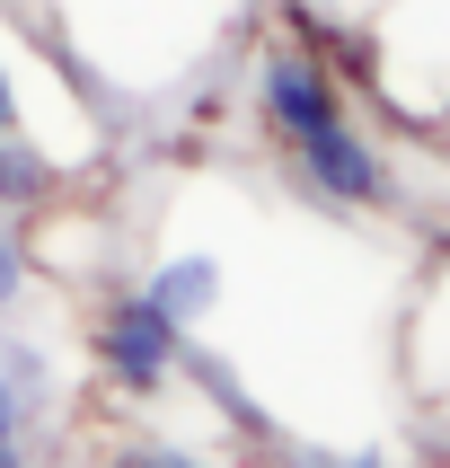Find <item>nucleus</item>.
<instances>
[{
  "instance_id": "obj_4",
  "label": "nucleus",
  "mask_w": 450,
  "mask_h": 468,
  "mask_svg": "<svg viewBox=\"0 0 450 468\" xmlns=\"http://www.w3.org/2000/svg\"><path fill=\"white\" fill-rule=\"evenodd\" d=\"M212 301V265L204 257H185V265H168V274H159V292H151V310L168 318V327H177L185 310H204Z\"/></svg>"
},
{
  "instance_id": "obj_3",
  "label": "nucleus",
  "mask_w": 450,
  "mask_h": 468,
  "mask_svg": "<svg viewBox=\"0 0 450 468\" xmlns=\"http://www.w3.org/2000/svg\"><path fill=\"white\" fill-rule=\"evenodd\" d=\"M265 106L291 124V142H300V133H318V124H336V98L318 89L309 62H265Z\"/></svg>"
},
{
  "instance_id": "obj_5",
  "label": "nucleus",
  "mask_w": 450,
  "mask_h": 468,
  "mask_svg": "<svg viewBox=\"0 0 450 468\" xmlns=\"http://www.w3.org/2000/svg\"><path fill=\"white\" fill-rule=\"evenodd\" d=\"M18 292V257H9V239H0V301Z\"/></svg>"
},
{
  "instance_id": "obj_1",
  "label": "nucleus",
  "mask_w": 450,
  "mask_h": 468,
  "mask_svg": "<svg viewBox=\"0 0 450 468\" xmlns=\"http://www.w3.org/2000/svg\"><path fill=\"white\" fill-rule=\"evenodd\" d=\"M300 151H309V177L327 186V195H344V204H362V195H380V159L353 142L344 124H318L300 133Z\"/></svg>"
},
{
  "instance_id": "obj_6",
  "label": "nucleus",
  "mask_w": 450,
  "mask_h": 468,
  "mask_svg": "<svg viewBox=\"0 0 450 468\" xmlns=\"http://www.w3.org/2000/svg\"><path fill=\"white\" fill-rule=\"evenodd\" d=\"M9 115H18V106H9V80H0V133H9Z\"/></svg>"
},
{
  "instance_id": "obj_7",
  "label": "nucleus",
  "mask_w": 450,
  "mask_h": 468,
  "mask_svg": "<svg viewBox=\"0 0 450 468\" xmlns=\"http://www.w3.org/2000/svg\"><path fill=\"white\" fill-rule=\"evenodd\" d=\"M0 442H9V398H0Z\"/></svg>"
},
{
  "instance_id": "obj_2",
  "label": "nucleus",
  "mask_w": 450,
  "mask_h": 468,
  "mask_svg": "<svg viewBox=\"0 0 450 468\" xmlns=\"http://www.w3.org/2000/svg\"><path fill=\"white\" fill-rule=\"evenodd\" d=\"M106 354H115V371H124V380H159V371H168V318H159L151 301L115 310V327H106Z\"/></svg>"
},
{
  "instance_id": "obj_9",
  "label": "nucleus",
  "mask_w": 450,
  "mask_h": 468,
  "mask_svg": "<svg viewBox=\"0 0 450 468\" xmlns=\"http://www.w3.org/2000/svg\"><path fill=\"white\" fill-rule=\"evenodd\" d=\"M141 468H168V460H141Z\"/></svg>"
},
{
  "instance_id": "obj_8",
  "label": "nucleus",
  "mask_w": 450,
  "mask_h": 468,
  "mask_svg": "<svg viewBox=\"0 0 450 468\" xmlns=\"http://www.w3.org/2000/svg\"><path fill=\"white\" fill-rule=\"evenodd\" d=\"M0 468H18V460H9V442H0Z\"/></svg>"
}]
</instances>
